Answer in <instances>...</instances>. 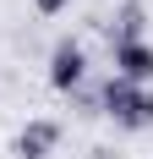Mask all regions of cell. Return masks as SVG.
<instances>
[{"label":"cell","mask_w":153,"mask_h":159,"mask_svg":"<svg viewBox=\"0 0 153 159\" xmlns=\"http://www.w3.org/2000/svg\"><path fill=\"white\" fill-rule=\"evenodd\" d=\"M137 39H142V6H137V0H126L120 28H115V44H137Z\"/></svg>","instance_id":"cell-5"},{"label":"cell","mask_w":153,"mask_h":159,"mask_svg":"<svg viewBox=\"0 0 153 159\" xmlns=\"http://www.w3.org/2000/svg\"><path fill=\"white\" fill-rule=\"evenodd\" d=\"M60 143V121H28L16 132V159H49Z\"/></svg>","instance_id":"cell-4"},{"label":"cell","mask_w":153,"mask_h":159,"mask_svg":"<svg viewBox=\"0 0 153 159\" xmlns=\"http://www.w3.org/2000/svg\"><path fill=\"white\" fill-rule=\"evenodd\" d=\"M88 77V49L76 44V39H60V44L49 49V88L55 93H76Z\"/></svg>","instance_id":"cell-2"},{"label":"cell","mask_w":153,"mask_h":159,"mask_svg":"<svg viewBox=\"0 0 153 159\" xmlns=\"http://www.w3.org/2000/svg\"><path fill=\"white\" fill-rule=\"evenodd\" d=\"M98 110H104L115 126L142 132V126H153V88H131L126 77H109L104 88H98Z\"/></svg>","instance_id":"cell-1"},{"label":"cell","mask_w":153,"mask_h":159,"mask_svg":"<svg viewBox=\"0 0 153 159\" xmlns=\"http://www.w3.org/2000/svg\"><path fill=\"white\" fill-rule=\"evenodd\" d=\"M115 77H126L131 88H148V82H153V44H148V39L115 44Z\"/></svg>","instance_id":"cell-3"},{"label":"cell","mask_w":153,"mask_h":159,"mask_svg":"<svg viewBox=\"0 0 153 159\" xmlns=\"http://www.w3.org/2000/svg\"><path fill=\"white\" fill-rule=\"evenodd\" d=\"M33 6H38V11H44V16H60L66 6H71V0H33Z\"/></svg>","instance_id":"cell-6"}]
</instances>
